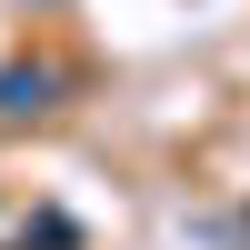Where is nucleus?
Wrapping results in <instances>:
<instances>
[{"instance_id": "nucleus-1", "label": "nucleus", "mask_w": 250, "mask_h": 250, "mask_svg": "<svg viewBox=\"0 0 250 250\" xmlns=\"http://www.w3.org/2000/svg\"><path fill=\"white\" fill-rule=\"evenodd\" d=\"M50 90H60V70H50V60H30V70H0V110H50Z\"/></svg>"}]
</instances>
